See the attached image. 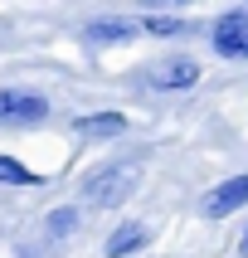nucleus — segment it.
<instances>
[{
  "label": "nucleus",
  "instance_id": "f257e3e1",
  "mask_svg": "<svg viewBox=\"0 0 248 258\" xmlns=\"http://www.w3.org/2000/svg\"><path fill=\"white\" fill-rule=\"evenodd\" d=\"M136 190V166L131 161H117V166H102V171H93L83 180V200L98 205V210H112V205H122Z\"/></svg>",
  "mask_w": 248,
  "mask_h": 258
},
{
  "label": "nucleus",
  "instance_id": "f03ea898",
  "mask_svg": "<svg viewBox=\"0 0 248 258\" xmlns=\"http://www.w3.org/2000/svg\"><path fill=\"white\" fill-rule=\"evenodd\" d=\"M49 117V98L29 93V88H0V122H15V127H34Z\"/></svg>",
  "mask_w": 248,
  "mask_h": 258
},
{
  "label": "nucleus",
  "instance_id": "7ed1b4c3",
  "mask_svg": "<svg viewBox=\"0 0 248 258\" xmlns=\"http://www.w3.org/2000/svg\"><path fill=\"white\" fill-rule=\"evenodd\" d=\"M209 44H214L219 58H248V10L219 15L214 29H209Z\"/></svg>",
  "mask_w": 248,
  "mask_h": 258
},
{
  "label": "nucleus",
  "instance_id": "20e7f679",
  "mask_svg": "<svg viewBox=\"0 0 248 258\" xmlns=\"http://www.w3.org/2000/svg\"><path fill=\"white\" fill-rule=\"evenodd\" d=\"M243 205H248V175H229L224 185H214L200 200V215L204 219H224V215H233V210H243Z\"/></svg>",
  "mask_w": 248,
  "mask_h": 258
},
{
  "label": "nucleus",
  "instance_id": "39448f33",
  "mask_svg": "<svg viewBox=\"0 0 248 258\" xmlns=\"http://www.w3.org/2000/svg\"><path fill=\"white\" fill-rule=\"evenodd\" d=\"M195 78H200V63L195 58H160L156 69L146 73L151 88H190Z\"/></svg>",
  "mask_w": 248,
  "mask_h": 258
},
{
  "label": "nucleus",
  "instance_id": "423d86ee",
  "mask_svg": "<svg viewBox=\"0 0 248 258\" xmlns=\"http://www.w3.org/2000/svg\"><path fill=\"white\" fill-rule=\"evenodd\" d=\"M146 239H151V229H146L141 219H127V224H117V229L107 234L102 253H107V258H131L136 248H146Z\"/></svg>",
  "mask_w": 248,
  "mask_h": 258
},
{
  "label": "nucleus",
  "instance_id": "0eeeda50",
  "mask_svg": "<svg viewBox=\"0 0 248 258\" xmlns=\"http://www.w3.org/2000/svg\"><path fill=\"white\" fill-rule=\"evenodd\" d=\"M122 132H127L122 112H93L73 122V137H83V142H107V137H122Z\"/></svg>",
  "mask_w": 248,
  "mask_h": 258
},
{
  "label": "nucleus",
  "instance_id": "6e6552de",
  "mask_svg": "<svg viewBox=\"0 0 248 258\" xmlns=\"http://www.w3.org/2000/svg\"><path fill=\"white\" fill-rule=\"evenodd\" d=\"M131 34H136V25H127V20H93L88 25V44H127Z\"/></svg>",
  "mask_w": 248,
  "mask_h": 258
},
{
  "label": "nucleus",
  "instance_id": "1a4fd4ad",
  "mask_svg": "<svg viewBox=\"0 0 248 258\" xmlns=\"http://www.w3.org/2000/svg\"><path fill=\"white\" fill-rule=\"evenodd\" d=\"M44 175H34L25 166V161H15V156H0V185H39Z\"/></svg>",
  "mask_w": 248,
  "mask_h": 258
},
{
  "label": "nucleus",
  "instance_id": "9d476101",
  "mask_svg": "<svg viewBox=\"0 0 248 258\" xmlns=\"http://www.w3.org/2000/svg\"><path fill=\"white\" fill-rule=\"evenodd\" d=\"M141 29H146V34H160V39H175V34L190 29V20H180V15H146Z\"/></svg>",
  "mask_w": 248,
  "mask_h": 258
},
{
  "label": "nucleus",
  "instance_id": "9b49d317",
  "mask_svg": "<svg viewBox=\"0 0 248 258\" xmlns=\"http://www.w3.org/2000/svg\"><path fill=\"white\" fill-rule=\"evenodd\" d=\"M73 224H78V210H73V205H63V210H54V215H49V234H54V239H63Z\"/></svg>",
  "mask_w": 248,
  "mask_h": 258
},
{
  "label": "nucleus",
  "instance_id": "f8f14e48",
  "mask_svg": "<svg viewBox=\"0 0 248 258\" xmlns=\"http://www.w3.org/2000/svg\"><path fill=\"white\" fill-rule=\"evenodd\" d=\"M238 253H243V258H248V234H243V244H238Z\"/></svg>",
  "mask_w": 248,
  "mask_h": 258
}]
</instances>
